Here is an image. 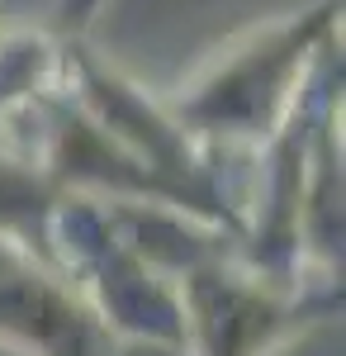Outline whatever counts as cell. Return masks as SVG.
<instances>
[{"instance_id":"obj_3","label":"cell","mask_w":346,"mask_h":356,"mask_svg":"<svg viewBox=\"0 0 346 356\" xmlns=\"http://www.w3.org/2000/svg\"><path fill=\"white\" fill-rule=\"evenodd\" d=\"M57 5H62V15H67V24H72V29H85L105 0H57Z\"/></svg>"},{"instance_id":"obj_2","label":"cell","mask_w":346,"mask_h":356,"mask_svg":"<svg viewBox=\"0 0 346 356\" xmlns=\"http://www.w3.org/2000/svg\"><path fill=\"white\" fill-rule=\"evenodd\" d=\"M95 318L67 275L33 261L15 238H0V332L33 342L43 356H105Z\"/></svg>"},{"instance_id":"obj_1","label":"cell","mask_w":346,"mask_h":356,"mask_svg":"<svg viewBox=\"0 0 346 356\" xmlns=\"http://www.w3.org/2000/svg\"><path fill=\"white\" fill-rule=\"evenodd\" d=\"M342 0H322L304 15H285L266 29H247L166 105V114L209 138L275 143L299 114V90L318 48H327Z\"/></svg>"}]
</instances>
